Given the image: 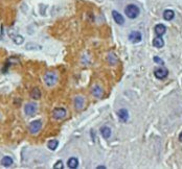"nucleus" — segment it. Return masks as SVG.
Instances as JSON below:
<instances>
[{
    "label": "nucleus",
    "instance_id": "nucleus-4",
    "mask_svg": "<svg viewBox=\"0 0 182 169\" xmlns=\"http://www.w3.org/2000/svg\"><path fill=\"white\" fill-rule=\"evenodd\" d=\"M66 114L67 112L64 108H56L54 110V112H52V117L55 118V119H57V120H61V119L65 118Z\"/></svg>",
    "mask_w": 182,
    "mask_h": 169
},
{
    "label": "nucleus",
    "instance_id": "nucleus-14",
    "mask_svg": "<svg viewBox=\"0 0 182 169\" xmlns=\"http://www.w3.org/2000/svg\"><path fill=\"white\" fill-rule=\"evenodd\" d=\"M67 165L71 169L78 168V166H79V160L76 158H70L69 160H68V162H67Z\"/></svg>",
    "mask_w": 182,
    "mask_h": 169
},
{
    "label": "nucleus",
    "instance_id": "nucleus-22",
    "mask_svg": "<svg viewBox=\"0 0 182 169\" xmlns=\"http://www.w3.org/2000/svg\"><path fill=\"white\" fill-rule=\"evenodd\" d=\"M154 61L155 62H157V63H159V64H163V61L161 60V59H159V57H154Z\"/></svg>",
    "mask_w": 182,
    "mask_h": 169
},
{
    "label": "nucleus",
    "instance_id": "nucleus-10",
    "mask_svg": "<svg viewBox=\"0 0 182 169\" xmlns=\"http://www.w3.org/2000/svg\"><path fill=\"white\" fill-rule=\"evenodd\" d=\"M117 115H118L119 120L122 121V122H126V121L129 119V112H128V110L126 109H120L118 112H117Z\"/></svg>",
    "mask_w": 182,
    "mask_h": 169
},
{
    "label": "nucleus",
    "instance_id": "nucleus-5",
    "mask_svg": "<svg viewBox=\"0 0 182 169\" xmlns=\"http://www.w3.org/2000/svg\"><path fill=\"white\" fill-rule=\"evenodd\" d=\"M154 75H155V77L158 79H163L169 75V71H167V68H162V67H160V68L155 69Z\"/></svg>",
    "mask_w": 182,
    "mask_h": 169
},
{
    "label": "nucleus",
    "instance_id": "nucleus-19",
    "mask_svg": "<svg viewBox=\"0 0 182 169\" xmlns=\"http://www.w3.org/2000/svg\"><path fill=\"white\" fill-rule=\"evenodd\" d=\"M58 145H59V141H58V140L52 139V140H50V141L48 142V144H47V147H48L50 150H55L56 148L58 147Z\"/></svg>",
    "mask_w": 182,
    "mask_h": 169
},
{
    "label": "nucleus",
    "instance_id": "nucleus-15",
    "mask_svg": "<svg viewBox=\"0 0 182 169\" xmlns=\"http://www.w3.org/2000/svg\"><path fill=\"white\" fill-rule=\"evenodd\" d=\"M153 46L154 47H157V48H161L164 46V41L161 37H157L153 40Z\"/></svg>",
    "mask_w": 182,
    "mask_h": 169
},
{
    "label": "nucleus",
    "instance_id": "nucleus-6",
    "mask_svg": "<svg viewBox=\"0 0 182 169\" xmlns=\"http://www.w3.org/2000/svg\"><path fill=\"white\" fill-rule=\"evenodd\" d=\"M37 110L38 109H37V106L35 103H27L24 106V112L28 116H33V115L36 114Z\"/></svg>",
    "mask_w": 182,
    "mask_h": 169
},
{
    "label": "nucleus",
    "instance_id": "nucleus-1",
    "mask_svg": "<svg viewBox=\"0 0 182 169\" xmlns=\"http://www.w3.org/2000/svg\"><path fill=\"white\" fill-rule=\"evenodd\" d=\"M139 7L136 6L135 4H129V5L124 9V14L127 15L128 18L130 19H135L139 15Z\"/></svg>",
    "mask_w": 182,
    "mask_h": 169
},
{
    "label": "nucleus",
    "instance_id": "nucleus-8",
    "mask_svg": "<svg viewBox=\"0 0 182 169\" xmlns=\"http://www.w3.org/2000/svg\"><path fill=\"white\" fill-rule=\"evenodd\" d=\"M85 106V98L83 96H76L74 99V106L76 110H83Z\"/></svg>",
    "mask_w": 182,
    "mask_h": 169
},
{
    "label": "nucleus",
    "instance_id": "nucleus-7",
    "mask_svg": "<svg viewBox=\"0 0 182 169\" xmlns=\"http://www.w3.org/2000/svg\"><path fill=\"white\" fill-rule=\"evenodd\" d=\"M143 39V36H141V33L140 31H132V33L129 35V40H130L131 42L134 43V44H136V43H139Z\"/></svg>",
    "mask_w": 182,
    "mask_h": 169
},
{
    "label": "nucleus",
    "instance_id": "nucleus-24",
    "mask_svg": "<svg viewBox=\"0 0 182 169\" xmlns=\"http://www.w3.org/2000/svg\"><path fill=\"white\" fill-rule=\"evenodd\" d=\"M106 167L105 166H97V169H105Z\"/></svg>",
    "mask_w": 182,
    "mask_h": 169
},
{
    "label": "nucleus",
    "instance_id": "nucleus-23",
    "mask_svg": "<svg viewBox=\"0 0 182 169\" xmlns=\"http://www.w3.org/2000/svg\"><path fill=\"white\" fill-rule=\"evenodd\" d=\"M179 140H180V142H182V132L180 133V135H179Z\"/></svg>",
    "mask_w": 182,
    "mask_h": 169
},
{
    "label": "nucleus",
    "instance_id": "nucleus-12",
    "mask_svg": "<svg viewBox=\"0 0 182 169\" xmlns=\"http://www.w3.org/2000/svg\"><path fill=\"white\" fill-rule=\"evenodd\" d=\"M91 93H92V95H94L95 97H97V98H100V97L103 96V89H102L98 84H95V86L92 88Z\"/></svg>",
    "mask_w": 182,
    "mask_h": 169
},
{
    "label": "nucleus",
    "instance_id": "nucleus-13",
    "mask_svg": "<svg viewBox=\"0 0 182 169\" xmlns=\"http://www.w3.org/2000/svg\"><path fill=\"white\" fill-rule=\"evenodd\" d=\"M100 135L103 136L104 139H109L111 136V128L109 126L100 127Z\"/></svg>",
    "mask_w": 182,
    "mask_h": 169
},
{
    "label": "nucleus",
    "instance_id": "nucleus-16",
    "mask_svg": "<svg viewBox=\"0 0 182 169\" xmlns=\"http://www.w3.org/2000/svg\"><path fill=\"white\" fill-rule=\"evenodd\" d=\"M174 17H175V13H174V11H172V9H165L163 13V18L167 20V21H170V20H172V19H174Z\"/></svg>",
    "mask_w": 182,
    "mask_h": 169
},
{
    "label": "nucleus",
    "instance_id": "nucleus-11",
    "mask_svg": "<svg viewBox=\"0 0 182 169\" xmlns=\"http://www.w3.org/2000/svg\"><path fill=\"white\" fill-rule=\"evenodd\" d=\"M154 30H155V33H156L158 37H162L164 33H165V31H167V27H165L163 24H157L155 26Z\"/></svg>",
    "mask_w": 182,
    "mask_h": 169
},
{
    "label": "nucleus",
    "instance_id": "nucleus-17",
    "mask_svg": "<svg viewBox=\"0 0 182 169\" xmlns=\"http://www.w3.org/2000/svg\"><path fill=\"white\" fill-rule=\"evenodd\" d=\"M1 164H2L4 167H11L13 165V159L11 157H9V156H5V157L2 158Z\"/></svg>",
    "mask_w": 182,
    "mask_h": 169
},
{
    "label": "nucleus",
    "instance_id": "nucleus-3",
    "mask_svg": "<svg viewBox=\"0 0 182 169\" xmlns=\"http://www.w3.org/2000/svg\"><path fill=\"white\" fill-rule=\"evenodd\" d=\"M29 133L35 135V134H38L42 128V121L41 120H35L33 122H30L29 124Z\"/></svg>",
    "mask_w": 182,
    "mask_h": 169
},
{
    "label": "nucleus",
    "instance_id": "nucleus-2",
    "mask_svg": "<svg viewBox=\"0 0 182 169\" xmlns=\"http://www.w3.org/2000/svg\"><path fill=\"white\" fill-rule=\"evenodd\" d=\"M58 82V75L55 72H46L44 75V83L46 84L47 87H54Z\"/></svg>",
    "mask_w": 182,
    "mask_h": 169
},
{
    "label": "nucleus",
    "instance_id": "nucleus-21",
    "mask_svg": "<svg viewBox=\"0 0 182 169\" xmlns=\"http://www.w3.org/2000/svg\"><path fill=\"white\" fill-rule=\"evenodd\" d=\"M63 167H64L63 162H62V161H58V162L55 164L54 168H55V169H63Z\"/></svg>",
    "mask_w": 182,
    "mask_h": 169
},
{
    "label": "nucleus",
    "instance_id": "nucleus-20",
    "mask_svg": "<svg viewBox=\"0 0 182 169\" xmlns=\"http://www.w3.org/2000/svg\"><path fill=\"white\" fill-rule=\"evenodd\" d=\"M13 41L17 44V45H20V44H22L23 43V41H24V39H23V37L22 36H14L13 37Z\"/></svg>",
    "mask_w": 182,
    "mask_h": 169
},
{
    "label": "nucleus",
    "instance_id": "nucleus-18",
    "mask_svg": "<svg viewBox=\"0 0 182 169\" xmlns=\"http://www.w3.org/2000/svg\"><path fill=\"white\" fill-rule=\"evenodd\" d=\"M30 97L33 98V99H40V97H41V92L38 88H33L31 92H30Z\"/></svg>",
    "mask_w": 182,
    "mask_h": 169
},
{
    "label": "nucleus",
    "instance_id": "nucleus-9",
    "mask_svg": "<svg viewBox=\"0 0 182 169\" xmlns=\"http://www.w3.org/2000/svg\"><path fill=\"white\" fill-rule=\"evenodd\" d=\"M112 16H113V19H114V21L119 25H122L124 23V19L122 17L121 14H119L118 12H116V11H113L112 12Z\"/></svg>",
    "mask_w": 182,
    "mask_h": 169
}]
</instances>
